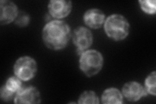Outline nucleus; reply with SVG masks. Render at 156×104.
<instances>
[{
    "mask_svg": "<svg viewBox=\"0 0 156 104\" xmlns=\"http://www.w3.org/2000/svg\"><path fill=\"white\" fill-rule=\"evenodd\" d=\"M5 86L10 91L14 93L20 91L21 87V83L17 78L11 77L9 79Z\"/></svg>",
    "mask_w": 156,
    "mask_h": 104,
    "instance_id": "nucleus-14",
    "label": "nucleus"
},
{
    "mask_svg": "<svg viewBox=\"0 0 156 104\" xmlns=\"http://www.w3.org/2000/svg\"><path fill=\"white\" fill-rule=\"evenodd\" d=\"M99 101L95 93L92 91H86L81 96L79 103H98Z\"/></svg>",
    "mask_w": 156,
    "mask_h": 104,
    "instance_id": "nucleus-12",
    "label": "nucleus"
},
{
    "mask_svg": "<svg viewBox=\"0 0 156 104\" xmlns=\"http://www.w3.org/2000/svg\"><path fill=\"white\" fill-rule=\"evenodd\" d=\"M74 42L79 48V51H83L92 44V37L90 31L84 27L77 29L74 34Z\"/></svg>",
    "mask_w": 156,
    "mask_h": 104,
    "instance_id": "nucleus-7",
    "label": "nucleus"
},
{
    "mask_svg": "<svg viewBox=\"0 0 156 104\" xmlns=\"http://www.w3.org/2000/svg\"><path fill=\"white\" fill-rule=\"evenodd\" d=\"M70 28L62 21L48 23L43 30V39L46 46L53 49L64 48L70 38Z\"/></svg>",
    "mask_w": 156,
    "mask_h": 104,
    "instance_id": "nucleus-1",
    "label": "nucleus"
},
{
    "mask_svg": "<svg viewBox=\"0 0 156 104\" xmlns=\"http://www.w3.org/2000/svg\"><path fill=\"white\" fill-rule=\"evenodd\" d=\"M14 93L8 89L6 86H3L1 89V97L3 100L5 101L11 100L14 96Z\"/></svg>",
    "mask_w": 156,
    "mask_h": 104,
    "instance_id": "nucleus-17",
    "label": "nucleus"
},
{
    "mask_svg": "<svg viewBox=\"0 0 156 104\" xmlns=\"http://www.w3.org/2000/svg\"><path fill=\"white\" fill-rule=\"evenodd\" d=\"M141 7L144 11L148 13H155V1H140Z\"/></svg>",
    "mask_w": 156,
    "mask_h": 104,
    "instance_id": "nucleus-15",
    "label": "nucleus"
},
{
    "mask_svg": "<svg viewBox=\"0 0 156 104\" xmlns=\"http://www.w3.org/2000/svg\"><path fill=\"white\" fill-rule=\"evenodd\" d=\"M126 98L130 101H136L145 95V91L140 84L136 82H130L126 84L123 88Z\"/></svg>",
    "mask_w": 156,
    "mask_h": 104,
    "instance_id": "nucleus-9",
    "label": "nucleus"
},
{
    "mask_svg": "<svg viewBox=\"0 0 156 104\" xmlns=\"http://www.w3.org/2000/svg\"><path fill=\"white\" fill-rule=\"evenodd\" d=\"M104 18V14L98 9L89 10L84 16L86 24L92 28L100 27L103 23Z\"/></svg>",
    "mask_w": 156,
    "mask_h": 104,
    "instance_id": "nucleus-10",
    "label": "nucleus"
},
{
    "mask_svg": "<svg viewBox=\"0 0 156 104\" xmlns=\"http://www.w3.org/2000/svg\"><path fill=\"white\" fill-rule=\"evenodd\" d=\"M16 103H38L41 102L40 95L35 88L31 87L20 90L15 98Z\"/></svg>",
    "mask_w": 156,
    "mask_h": 104,
    "instance_id": "nucleus-5",
    "label": "nucleus"
},
{
    "mask_svg": "<svg viewBox=\"0 0 156 104\" xmlns=\"http://www.w3.org/2000/svg\"><path fill=\"white\" fill-rule=\"evenodd\" d=\"M105 31L111 38L119 41L128 34L129 24L126 19L119 14H114L107 18L105 24Z\"/></svg>",
    "mask_w": 156,
    "mask_h": 104,
    "instance_id": "nucleus-2",
    "label": "nucleus"
},
{
    "mask_svg": "<svg viewBox=\"0 0 156 104\" xmlns=\"http://www.w3.org/2000/svg\"><path fill=\"white\" fill-rule=\"evenodd\" d=\"M146 87L147 91L155 95V72H154L148 77L146 80Z\"/></svg>",
    "mask_w": 156,
    "mask_h": 104,
    "instance_id": "nucleus-13",
    "label": "nucleus"
},
{
    "mask_svg": "<svg viewBox=\"0 0 156 104\" xmlns=\"http://www.w3.org/2000/svg\"><path fill=\"white\" fill-rule=\"evenodd\" d=\"M17 9L15 5L9 1H2L0 4V21L2 24H7L16 18Z\"/></svg>",
    "mask_w": 156,
    "mask_h": 104,
    "instance_id": "nucleus-8",
    "label": "nucleus"
},
{
    "mask_svg": "<svg viewBox=\"0 0 156 104\" xmlns=\"http://www.w3.org/2000/svg\"><path fill=\"white\" fill-rule=\"evenodd\" d=\"M37 64L33 59L24 57L19 59L14 66L16 75L23 80L27 81L31 79L36 73Z\"/></svg>",
    "mask_w": 156,
    "mask_h": 104,
    "instance_id": "nucleus-4",
    "label": "nucleus"
},
{
    "mask_svg": "<svg viewBox=\"0 0 156 104\" xmlns=\"http://www.w3.org/2000/svg\"><path fill=\"white\" fill-rule=\"evenodd\" d=\"M102 102L104 103H121L122 97L119 90L116 88H109L106 90L102 96Z\"/></svg>",
    "mask_w": 156,
    "mask_h": 104,
    "instance_id": "nucleus-11",
    "label": "nucleus"
},
{
    "mask_svg": "<svg viewBox=\"0 0 156 104\" xmlns=\"http://www.w3.org/2000/svg\"><path fill=\"white\" fill-rule=\"evenodd\" d=\"M103 59L101 54L95 50H89L83 54L80 59V67L86 75H95L101 68Z\"/></svg>",
    "mask_w": 156,
    "mask_h": 104,
    "instance_id": "nucleus-3",
    "label": "nucleus"
},
{
    "mask_svg": "<svg viewBox=\"0 0 156 104\" xmlns=\"http://www.w3.org/2000/svg\"><path fill=\"white\" fill-rule=\"evenodd\" d=\"M72 8L71 2L64 0L51 1L49 3L48 9L51 15L57 18L66 16L70 13Z\"/></svg>",
    "mask_w": 156,
    "mask_h": 104,
    "instance_id": "nucleus-6",
    "label": "nucleus"
},
{
    "mask_svg": "<svg viewBox=\"0 0 156 104\" xmlns=\"http://www.w3.org/2000/svg\"><path fill=\"white\" fill-rule=\"evenodd\" d=\"M29 16L24 12H20L16 18V23L19 26H26L29 22Z\"/></svg>",
    "mask_w": 156,
    "mask_h": 104,
    "instance_id": "nucleus-16",
    "label": "nucleus"
}]
</instances>
